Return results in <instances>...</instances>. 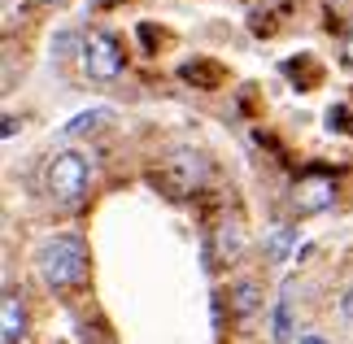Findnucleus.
Listing matches in <instances>:
<instances>
[{"mask_svg": "<svg viewBox=\"0 0 353 344\" xmlns=\"http://www.w3.org/2000/svg\"><path fill=\"white\" fill-rule=\"evenodd\" d=\"M101 122H110V109H88V114H79L74 122H65V135L92 131V127H101Z\"/></svg>", "mask_w": 353, "mask_h": 344, "instance_id": "nucleus-10", "label": "nucleus"}, {"mask_svg": "<svg viewBox=\"0 0 353 344\" xmlns=\"http://www.w3.org/2000/svg\"><path fill=\"white\" fill-rule=\"evenodd\" d=\"M183 79H188V83H201V88H219L223 83V70H219V65H210V61H188L183 65Z\"/></svg>", "mask_w": 353, "mask_h": 344, "instance_id": "nucleus-9", "label": "nucleus"}, {"mask_svg": "<svg viewBox=\"0 0 353 344\" xmlns=\"http://www.w3.org/2000/svg\"><path fill=\"white\" fill-rule=\"evenodd\" d=\"M88 183H92V161L88 153H74V148H65V153H52L48 166H44V192L57 205H79L88 196Z\"/></svg>", "mask_w": 353, "mask_h": 344, "instance_id": "nucleus-2", "label": "nucleus"}, {"mask_svg": "<svg viewBox=\"0 0 353 344\" xmlns=\"http://www.w3.org/2000/svg\"><path fill=\"white\" fill-rule=\"evenodd\" d=\"M332 201H336V183H332V174H323V170H305L288 192V205L296 210V218L323 214Z\"/></svg>", "mask_w": 353, "mask_h": 344, "instance_id": "nucleus-4", "label": "nucleus"}, {"mask_svg": "<svg viewBox=\"0 0 353 344\" xmlns=\"http://www.w3.org/2000/svg\"><path fill=\"white\" fill-rule=\"evenodd\" d=\"M301 344H327L323 336H301Z\"/></svg>", "mask_w": 353, "mask_h": 344, "instance_id": "nucleus-17", "label": "nucleus"}, {"mask_svg": "<svg viewBox=\"0 0 353 344\" xmlns=\"http://www.w3.org/2000/svg\"><path fill=\"white\" fill-rule=\"evenodd\" d=\"M219 249H223L227 257L240 253V231H236V223H223V227H219Z\"/></svg>", "mask_w": 353, "mask_h": 344, "instance_id": "nucleus-12", "label": "nucleus"}, {"mask_svg": "<svg viewBox=\"0 0 353 344\" xmlns=\"http://www.w3.org/2000/svg\"><path fill=\"white\" fill-rule=\"evenodd\" d=\"M26 336V310L18 292H5V301H0V340L5 344H18Z\"/></svg>", "mask_w": 353, "mask_h": 344, "instance_id": "nucleus-6", "label": "nucleus"}, {"mask_svg": "<svg viewBox=\"0 0 353 344\" xmlns=\"http://www.w3.org/2000/svg\"><path fill=\"white\" fill-rule=\"evenodd\" d=\"M13 131H18V118L5 114V127H0V135H5V140H13Z\"/></svg>", "mask_w": 353, "mask_h": 344, "instance_id": "nucleus-15", "label": "nucleus"}, {"mask_svg": "<svg viewBox=\"0 0 353 344\" xmlns=\"http://www.w3.org/2000/svg\"><path fill=\"white\" fill-rule=\"evenodd\" d=\"M292 244H296V227H275L262 240V253H266V261H288Z\"/></svg>", "mask_w": 353, "mask_h": 344, "instance_id": "nucleus-7", "label": "nucleus"}, {"mask_svg": "<svg viewBox=\"0 0 353 344\" xmlns=\"http://www.w3.org/2000/svg\"><path fill=\"white\" fill-rule=\"evenodd\" d=\"M345 61L353 65V26H349V35H345Z\"/></svg>", "mask_w": 353, "mask_h": 344, "instance_id": "nucleus-16", "label": "nucleus"}, {"mask_svg": "<svg viewBox=\"0 0 353 344\" xmlns=\"http://www.w3.org/2000/svg\"><path fill=\"white\" fill-rule=\"evenodd\" d=\"M122 65H127V52H122V44L110 31H92L83 39V70H88V79L110 83V79L122 74Z\"/></svg>", "mask_w": 353, "mask_h": 344, "instance_id": "nucleus-3", "label": "nucleus"}, {"mask_svg": "<svg viewBox=\"0 0 353 344\" xmlns=\"http://www.w3.org/2000/svg\"><path fill=\"white\" fill-rule=\"evenodd\" d=\"M341 314H345V318H349V323H353V287H349V292H345V296H341Z\"/></svg>", "mask_w": 353, "mask_h": 344, "instance_id": "nucleus-14", "label": "nucleus"}, {"mask_svg": "<svg viewBox=\"0 0 353 344\" xmlns=\"http://www.w3.org/2000/svg\"><path fill=\"white\" fill-rule=\"evenodd\" d=\"M257 305H262V287H257L253 279H240L232 287V310L240 314V318H249V314H257Z\"/></svg>", "mask_w": 353, "mask_h": 344, "instance_id": "nucleus-8", "label": "nucleus"}, {"mask_svg": "<svg viewBox=\"0 0 353 344\" xmlns=\"http://www.w3.org/2000/svg\"><path fill=\"white\" fill-rule=\"evenodd\" d=\"M35 266H39V279L48 287H74L88 274V249L74 236H52L48 244H39Z\"/></svg>", "mask_w": 353, "mask_h": 344, "instance_id": "nucleus-1", "label": "nucleus"}, {"mask_svg": "<svg viewBox=\"0 0 353 344\" xmlns=\"http://www.w3.org/2000/svg\"><path fill=\"white\" fill-rule=\"evenodd\" d=\"M327 127H332V131H349V109H345V105L327 109Z\"/></svg>", "mask_w": 353, "mask_h": 344, "instance_id": "nucleus-13", "label": "nucleus"}, {"mask_svg": "<svg viewBox=\"0 0 353 344\" xmlns=\"http://www.w3.org/2000/svg\"><path fill=\"white\" fill-rule=\"evenodd\" d=\"M44 5H57V0H44Z\"/></svg>", "mask_w": 353, "mask_h": 344, "instance_id": "nucleus-18", "label": "nucleus"}, {"mask_svg": "<svg viewBox=\"0 0 353 344\" xmlns=\"http://www.w3.org/2000/svg\"><path fill=\"white\" fill-rule=\"evenodd\" d=\"M157 179L170 188V196H188V192H196L205 183V157L192 153V148H179V153L166 157V166H161Z\"/></svg>", "mask_w": 353, "mask_h": 344, "instance_id": "nucleus-5", "label": "nucleus"}, {"mask_svg": "<svg viewBox=\"0 0 353 344\" xmlns=\"http://www.w3.org/2000/svg\"><path fill=\"white\" fill-rule=\"evenodd\" d=\"M275 340H292V314H288V296H279V305H275Z\"/></svg>", "mask_w": 353, "mask_h": 344, "instance_id": "nucleus-11", "label": "nucleus"}]
</instances>
